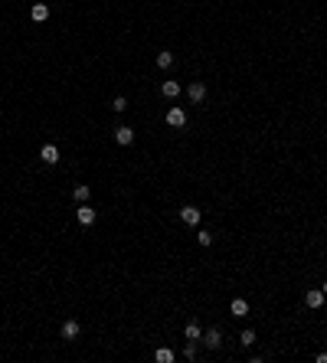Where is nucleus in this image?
<instances>
[{
    "label": "nucleus",
    "instance_id": "6e6552de",
    "mask_svg": "<svg viewBox=\"0 0 327 363\" xmlns=\"http://www.w3.org/2000/svg\"><path fill=\"white\" fill-rule=\"evenodd\" d=\"M79 330H82V327H79V321H65V324H62V341H76Z\"/></svg>",
    "mask_w": 327,
    "mask_h": 363
},
{
    "label": "nucleus",
    "instance_id": "a211bd4d",
    "mask_svg": "<svg viewBox=\"0 0 327 363\" xmlns=\"http://www.w3.org/2000/svg\"><path fill=\"white\" fill-rule=\"evenodd\" d=\"M128 108V99H124V95H118V99L111 101V111H124Z\"/></svg>",
    "mask_w": 327,
    "mask_h": 363
},
{
    "label": "nucleus",
    "instance_id": "2eb2a0df",
    "mask_svg": "<svg viewBox=\"0 0 327 363\" xmlns=\"http://www.w3.org/2000/svg\"><path fill=\"white\" fill-rule=\"evenodd\" d=\"M88 193H92V190H88V183H79V187L72 190V197H76L79 203H85V200H88Z\"/></svg>",
    "mask_w": 327,
    "mask_h": 363
},
{
    "label": "nucleus",
    "instance_id": "39448f33",
    "mask_svg": "<svg viewBox=\"0 0 327 363\" xmlns=\"http://www.w3.org/2000/svg\"><path fill=\"white\" fill-rule=\"evenodd\" d=\"M167 124H170V128H184V124H186L184 108H170V111H167Z\"/></svg>",
    "mask_w": 327,
    "mask_h": 363
},
{
    "label": "nucleus",
    "instance_id": "f257e3e1",
    "mask_svg": "<svg viewBox=\"0 0 327 363\" xmlns=\"http://www.w3.org/2000/svg\"><path fill=\"white\" fill-rule=\"evenodd\" d=\"M324 301H327V295H324V291H321V288H311V291H307V295H305V304H307V308H324Z\"/></svg>",
    "mask_w": 327,
    "mask_h": 363
},
{
    "label": "nucleus",
    "instance_id": "f03ea898",
    "mask_svg": "<svg viewBox=\"0 0 327 363\" xmlns=\"http://www.w3.org/2000/svg\"><path fill=\"white\" fill-rule=\"evenodd\" d=\"M186 99H190V101H203V99H206V85H203V82H190V85H186Z\"/></svg>",
    "mask_w": 327,
    "mask_h": 363
},
{
    "label": "nucleus",
    "instance_id": "4468645a",
    "mask_svg": "<svg viewBox=\"0 0 327 363\" xmlns=\"http://www.w3.org/2000/svg\"><path fill=\"white\" fill-rule=\"evenodd\" d=\"M232 314H236V318H245V314H249V304H245L242 298H236V301H232Z\"/></svg>",
    "mask_w": 327,
    "mask_h": 363
},
{
    "label": "nucleus",
    "instance_id": "412c9836",
    "mask_svg": "<svg viewBox=\"0 0 327 363\" xmlns=\"http://www.w3.org/2000/svg\"><path fill=\"white\" fill-rule=\"evenodd\" d=\"M321 291H324V295H327V282H324V285H321Z\"/></svg>",
    "mask_w": 327,
    "mask_h": 363
},
{
    "label": "nucleus",
    "instance_id": "423d86ee",
    "mask_svg": "<svg viewBox=\"0 0 327 363\" xmlns=\"http://www.w3.org/2000/svg\"><path fill=\"white\" fill-rule=\"evenodd\" d=\"M161 95H164V99H177V95H180V82H174V79H164Z\"/></svg>",
    "mask_w": 327,
    "mask_h": 363
},
{
    "label": "nucleus",
    "instance_id": "20e7f679",
    "mask_svg": "<svg viewBox=\"0 0 327 363\" xmlns=\"http://www.w3.org/2000/svg\"><path fill=\"white\" fill-rule=\"evenodd\" d=\"M76 220L82 222V226H92V222H95V209H92V206H85V203H82V206L76 209Z\"/></svg>",
    "mask_w": 327,
    "mask_h": 363
},
{
    "label": "nucleus",
    "instance_id": "aec40b11",
    "mask_svg": "<svg viewBox=\"0 0 327 363\" xmlns=\"http://www.w3.org/2000/svg\"><path fill=\"white\" fill-rule=\"evenodd\" d=\"M184 357H186V360H193V357H196V347H193V343H186V350H184Z\"/></svg>",
    "mask_w": 327,
    "mask_h": 363
},
{
    "label": "nucleus",
    "instance_id": "f8f14e48",
    "mask_svg": "<svg viewBox=\"0 0 327 363\" xmlns=\"http://www.w3.org/2000/svg\"><path fill=\"white\" fill-rule=\"evenodd\" d=\"M115 141H118V144H124V147H128V144L134 141V131H131V128H118V131H115Z\"/></svg>",
    "mask_w": 327,
    "mask_h": 363
},
{
    "label": "nucleus",
    "instance_id": "1a4fd4ad",
    "mask_svg": "<svg viewBox=\"0 0 327 363\" xmlns=\"http://www.w3.org/2000/svg\"><path fill=\"white\" fill-rule=\"evenodd\" d=\"M203 343H206V347H213V350H216L219 343H223V334H219L216 327H213V330H206V334H203Z\"/></svg>",
    "mask_w": 327,
    "mask_h": 363
},
{
    "label": "nucleus",
    "instance_id": "0eeeda50",
    "mask_svg": "<svg viewBox=\"0 0 327 363\" xmlns=\"http://www.w3.org/2000/svg\"><path fill=\"white\" fill-rule=\"evenodd\" d=\"M180 220H184L186 226H196V222H200V209H196V206H184V209H180Z\"/></svg>",
    "mask_w": 327,
    "mask_h": 363
},
{
    "label": "nucleus",
    "instance_id": "9b49d317",
    "mask_svg": "<svg viewBox=\"0 0 327 363\" xmlns=\"http://www.w3.org/2000/svg\"><path fill=\"white\" fill-rule=\"evenodd\" d=\"M30 17H33V20H36V23H43L46 17H49V7H46V3H33Z\"/></svg>",
    "mask_w": 327,
    "mask_h": 363
},
{
    "label": "nucleus",
    "instance_id": "6ab92c4d",
    "mask_svg": "<svg viewBox=\"0 0 327 363\" xmlns=\"http://www.w3.org/2000/svg\"><path fill=\"white\" fill-rule=\"evenodd\" d=\"M255 343V330H242V347H252Z\"/></svg>",
    "mask_w": 327,
    "mask_h": 363
},
{
    "label": "nucleus",
    "instance_id": "f3484780",
    "mask_svg": "<svg viewBox=\"0 0 327 363\" xmlns=\"http://www.w3.org/2000/svg\"><path fill=\"white\" fill-rule=\"evenodd\" d=\"M196 239H200V245H213V232L200 229V232H196Z\"/></svg>",
    "mask_w": 327,
    "mask_h": 363
},
{
    "label": "nucleus",
    "instance_id": "dca6fc26",
    "mask_svg": "<svg viewBox=\"0 0 327 363\" xmlns=\"http://www.w3.org/2000/svg\"><path fill=\"white\" fill-rule=\"evenodd\" d=\"M157 66L170 69V66H174V53H157Z\"/></svg>",
    "mask_w": 327,
    "mask_h": 363
},
{
    "label": "nucleus",
    "instance_id": "9d476101",
    "mask_svg": "<svg viewBox=\"0 0 327 363\" xmlns=\"http://www.w3.org/2000/svg\"><path fill=\"white\" fill-rule=\"evenodd\" d=\"M184 334H186V341H200V337H203V327H200L196 321H190V324L184 327Z\"/></svg>",
    "mask_w": 327,
    "mask_h": 363
},
{
    "label": "nucleus",
    "instance_id": "ddd939ff",
    "mask_svg": "<svg viewBox=\"0 0 327 363\" xmlns=\"http://www.w3.org/2000/svg\"><path fill=\"white\" fill-rule=\"evenodd\" d=\"M174 357H177V353L170 350V347H161V350L154 353V360H157V363H174Z\"/></svg>",
    "mask_w": 327,
    "mask_h": 363
},
{
    "label": "nucleus",
    "instance_id": "7ed1b4c3",
    "mask_svg": "<svg viewBox=\"0 0 327 363\" xmlns=\"http://www.w3.org/2000/svg\"><path fill=\"white\" fill-rule=\"evenodd\" d=\"M40 161H43V164H59V147H56V144H46L43 151H40Z\"/></svg>",
    "mask_w": 327,
    "mask_h": 363
}]
</instances>
